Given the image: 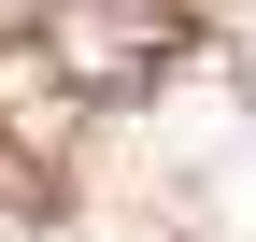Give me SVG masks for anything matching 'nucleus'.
Masks as SVG:
<instances>
[{
	"mask_svg": "<svg viewBox=\"0 0 256 242\" xmlns=\"http://www.w3.org/2000/svg\"><path fill=\"white\" fill-rule=\"evenodd\" d=\"M185 43H200L185 0H57V57H72L100 100H142L156 72H185Z\"/></svg>",
	"mask_w": 256,
	"mask_h": 242,
	"instance_id": "nucleus-1",
	"label": "nucleus"
}]
</instances>
